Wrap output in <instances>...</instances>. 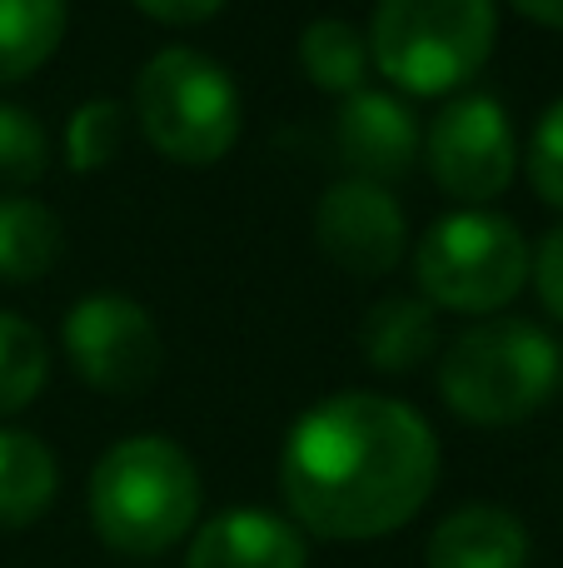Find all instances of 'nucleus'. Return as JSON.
I'll return each mask as SVG.
<instances>
[{
  "label": "nucleus",
  "instance_id": "1",
  "mask_svg": "<svg viewBox=\"0 0 563 568\" xmlns=\"http://www.w3.org/2000/svg\"><path fill=\"white\" fill-rule=\"evenodd\" d=\"M439 484V439L419 409L345 389L319 399L279 449V494L299 529L365 544L405 529Z\"/></svg>",
  "mask_w": 563,
  "mask_h": 568
},
{
  "label": "nucleus",
  "instance_id": "2",
  "mask_svg": "<svg viewBox=\"0 0 563 568\" xmlns=\"http://www.w3.org/2000/svg\"><path fill=\"white\" fill-rule=\"evenodd\" d=\"M90 524L125 559H155L199 524V469L175 439L135 434L100 454L90 474Z\"/></svg>",
  "mask_w": 563,
  "mask_h": 568
},
{
  "label": "nucleus",
  "instance_id": "3",
  "mask_svg": "<svg viewBox=\"0 0 563 568\" xmlns=\"http://www.w3.org/2000/svg\"><path fill=\"white\" fill-rule=\"evenodd\" d=\"M494 0H379L369 60L409 95H449L494 55Z\"/></svg>",
  "mask_w": 563,
  "mask_h": 568
},
{
  "label": "nucleus",
  "instance_id": "4",
  "mask_svg": "<svg viewBox=\"0 0 563 568\" xmlns=\"http://www.w3.org/2000/svg\"><path fill=\"white\" fill-rule=\"evenodd\" d=\"M559 344L534 320H484L444 349L439 394L469 424L504 429L554 394Z\"/></svg>",
  "mask_w": 563,
  "mask_h": 568
},
{
  "label": "nucleus",
  "instance_id": "5",
  "mask_svg": "<svg viewBox=\"0 0 563 568\" xmlns=\"http://www.w3.org/2000/svg\"><path fill=\"white\" fill-rule=\"evenodd\" d=\"M135 120L175 165H215L239 140V90L219 60L190 45H165L135 75Z\"/></svg>",
  "mask_w": 563,
  "mask_h": 568
},
{
  "label": "nucleus",
  "instance_id": "6",
  "mask_svg": "<svg viewBox=\"0 0 563 568\" xmlns=\"http://www.w3.org/2000/svg\"><path fill=\"white\" fill-rule=\"evenodd\" d=\"M529 240L509 215L494 210H454L434 220L414 250L419 290L434 310L489 314L504 310L529 280Z\"/></svg>",
  "mask_w": 563,
  "mask_h": 568
},
{
  "label": "nucleus",
  "instance_id": "7",
  "mask_svg": "<svg viewBox=\"0 0 563 568\" xmlns=\"http://www.w3.org/2000/svg\"><path fill=\"white\" fill-rule=\"evenodd\" d=\"M429 175L444 195L464 200V205H484L499 200L519 175V140L509 125L504 105L494 95H464L449 100L424 130Z\"/></svg>",
  "mask_w": 563,
  "mask_h": 568
},
{
  "label": "nucleus",
  "instance_id": "8",
  "mask_svg": "<svg viewBox=\"0 0 563 568\" xmlns=\"http://www.w3.org/2000/svg\"><path fill=\"white\" fill-rule=\"evenodd\" d=\"M65 354L100 394H140L165 369V339L130 294H85L65 314Z\"/></svg>",
  "mask_w": 563,
  "mask_h": 568
},
{
  "label": "nucleus",
  "instance_id": "9",
  "mask_svg": "<svg viewBox=\"0 0 563 568\" xmlns=\"http://www.w3.org/2000/svg\"><path fill=\"white\" fill-rule=\"evenodd\" d=\"M405 210L385 185L339 180L315 205V240L349 275H389L405 260Z\"/></svg>",
  "mask_w": 563,
  "mask_h": 568
},
{
  "label": "nucleus",
  "instance_id": "10",
  "mask_svg": "<svg viewBox=\"0 0 563 568\" xmlns=\"http://www.w3.org/2000/svg\"><path fill=\"white\" fill-rule=\"evenodd\" d=\"M335 140L345 165L355 170V180H369V185L409 175L419 150H424L414 110L399 95H389V90H355V95H345L335 120Z\"/></svg>",
  "mask_w": 563,
  "mask_h": 568
},
{
  "label": "nucleus",
  "instance_id": "11",
  "mask_svg": "<svg viewBox=\"0 0 563 568\" xmlns=\"http://www.w3.org/2000/svg\"><path fill=\"white\" fill-rule=\"evenodd\" d=\"M185 568H309V544L295 519L269 509H225L195 529Z\"/></svg>",
  "mask_w": 563,
  "mask_h": 568
},
{
  "label": "nucleus",
  "instance_id": "12",
  "mask_svg": "<svg viewBox=\"0 0 563 568\" xmlns=\"http://www.w3.org/2000/svg\"><path fill=\"white\" fill-rule=\"evenodd\" d=\"M429 568H529V529L504 504H464L444 514L424 549Z\"/></svg>",
  "mask_w": 563,
  "mask_h": 568
},
{
  "label": "nucleus",
  "instance_id": "13",
  "mask_svg": "<svg viewBox=\"0 0 563 568\" xmlns=\"http://www.w3.org/2000/svg\"><path fill=\"white\" fill-rule=\"evenodd\" d=\"M359 349L375 369L385 374H405L419 369L429 354L439 349V320L429 300H409V294H395V300H379L375 310L359 324Z\"/></svg>",
  "mask_w": 563,
  "mask_h": 568
},
{
  "label": "nucleus",
  "instance_id": "14",
  "mask_svg": "<svg viewBox=\"0 0 563 568\" xmlns=\"http://www.w3.org/2000/svg\"><path fill=\"white\" fill-rule=\"evenodd\" d=\"M60 469L45 439L0 429V529H30L55 504Z\"/></svg>",
  "mask_w": 563,
  "mask_h": 568
},
{
  "label": "nucleus",
  "instance_id": "15",
  "mask_svg": "<svg viewBox=\"0 0 563 568\" xmlns=\"http://www.w3.org/2000/svg\"><path fill=\"white\" fill-rule=\"evenodd\" d=\"M60 255H65V230L55 210L25 195H0V280H45Z\"/></svg>",
  "mask_w": 563,
  "mask_h": 568
},
{
  "label": "nucleus",
  "instance_id": "16",
  "mask_svg": "<svg viewBox=\"0 0 563 568\" xmlns=\"http://www.w3.org/2000/svg\"><path fill=\"white\" fill-rule=\"evenodd\" d=\"M65 0H0V85L25 80L65 40Z\"/></svg>",
  "mask_w": 563,
  "mask_h": 568
},
{
  "label": "nucleus",
  "instance_id": "17",
  "mask_svg": "<svg viewBox=\"0 0 563 568\" xmlns=\"http://www.w3.org/2000/svg\"><path fill=\"white\" fill-rule=\"evenodd\" d=\"M299 65H305L309 85L329 90V95H355V90H365L369 45L349 20L319 16V20H309L305 36H299Z\"/></svg>",
  "mask_w": 563,
  "mask_h": 568
},
{
  "label": "nucleus",
  "instance_id": "18",
  "mask_svg": "<svg viewBox=\"0 0 563 568\" xmlns=\"http://www.w3.org/2000/svg\"><path fill=\"white\" fill-rule=\"evenodd\" d=\"M50 349L35 324L0 310V414H16L45 389Z\"/></svg>",
  "mask_w": 563,
  "mask_h": 568
},
{
  "label": "nucleus",
  "instance_id": "19",
  "mask_svg": "<svg viewBox=\"0 0 563 568\" xmlns=\"http://www.w3.org/2000/svg\"><path fill=\"white\" fill-rule=\"evenodd\" d=\"M125 140V105L120 100H85L65 125V160L70 170H100L120 155Z\"/></svg>",
  "mask_w": 563,
  "mask_h": 568
},
{
  "label": "nucleus",
  "instance_id": "20",
  "mask_svg": "<svg viewBox=\"0 0 563 568\" xmlns=\"http://www.w3.org/2000/svg\"><path fill=\"white\" fill-rule=\"evenodd\" d=\"M50 165V135L25 105L0 100V185H35Z\"/></svg>",
  "mask_w": 563,
  "mask_h": 568
},
{
  "label": "nucleus",
  "instance_id": "21",
  "mask_svg": "<svg viewBox=\"0 0 563 568\" xmlns=\"http://www.w3.org/2000/svg\"><path fill=\"white\" fill-rule=\"evenodd\" d=\"M529 180H534L544 205L563 210V95L534 125V140H529Z\"/></svg>",
  "mask_w": 563,
  "mask_h": 568
},
{
  "label": "nucleus",
  "instance_id": "22",
  "mask_svg": "<svg viewBox=\"0 0 563 568\" xmlns=\"http://www.w3.org/2000/svg\"><path fill=\"white\" fill-rule=\"evenodd\" d=\"M529 275H534V284H539V300H544V310L554 314V320H563V225H554L544 235V245H539Z\"/></svg>",
  "mask_w": 563,
  "mask_h": 568
},
{
  "label": "nucleus",
  "instance_id": "23",
  "mask_svg": "<svg viewBox=\"0 0 563 568\" xmlns=\"http://www.w3.org/2000/svg\"><path fill=\"white\" fill-rule=\"evenodd\" d=\"M145 16L165 20V26H195V20H209L229 6V0H135Z\"/></svg>",
  "mask_w": 563,
  "mask_h": 568
},
{
  "label": "nucleus",
  "instance_id": "24",
  "mask_svg": "<svg viewBox=\"0 0 563 568\" xmlns=\"http://www.w3.org/2000/svg\"><path fill=\"white\" fill-rule=\"evenodd\" d=\"M514 10H524L529 20H539V26H559L563 30V0H509Z\"/></svg>",
  "mask_w": 563,
  "mask_h": 568
}]
</instances>
